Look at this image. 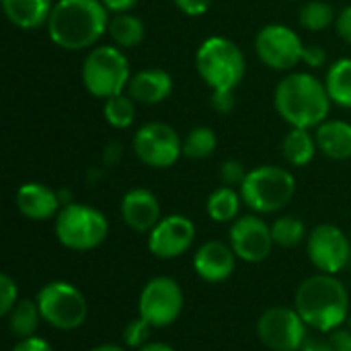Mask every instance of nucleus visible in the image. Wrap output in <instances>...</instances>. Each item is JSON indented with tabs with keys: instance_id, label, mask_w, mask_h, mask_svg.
<instances>
[{
	"instance_id": "obj_1",
	"label": "nucleus",
	"mask_w": 351,
	"mask_h": 351,
	"mask_svg": "<svg viewBox=\"0 0 351 351\" xmlns=\"http://www.w3.org/2000/svg\"><path fill=\"white\" fill-rule=\"evenodd\" d=\"M111 12L101 0H56L47 19V35L53 45L66 51L97 47L107 35Z\"/></svg>"
},
{
	"instance_id": "obj_2",
	"label": "nucleus",
	"mask_w": 351,
	"mask_h": 351,
	"mask_svg": "<svg viewBox=\"0 0 351 351\" xmlns=\"http://www.w3.org/2000/svg\"><path fill=\"white\" fill-rule=\"evenodd\" d=\"M331 105L325 82L308 72H290L274 90V107L290 128L317 130L329 119Z\"/></svg>"
},
{
	"instance_id": "obj_3",
	"label": "nucleus",
	"mask_w": 351,
	"mask_h": 351,
	"mask_svg": "<svg viewBox=\"0 0 351 351\" xmlns=\"http://www.w3.org/2000/svg\"><path fill=\"white\" fill-rule=\"evenodd\" d=\"M294 308L308 325V329L319 333H333L348 321L350 296L346 286L335 276L317 274L298 286Z\"/></svg>"
},
{
	"instance_id": "obj_4",
	"label": "nucleus",
	"mask_w": 351,
	"mask_h": 351,
	"mask_svg": "<svg viewBox=\"0 0 351 351\" xmlns=\"http://www.w3.org/2000/svg\"><path fill=\"white\" fill-rule=\"evenodd\" d=\"M195 70L212 90H237L245 78L247 64L243 49L232 39L214 35L197 47Z\"/></svg>"
},
{
	"instance_id": "obj_5",
	"label": "nucleus",
	"mask_w": 351,
	"mask_h": 351,
	"mask_svg": "<svg viewBox=\"0 0 351 351\" xmlns=\"http://www.w3.org/2000/svg\"><path fill=\"white\" fill-rule=\"evenodd\" d=\"M239 191L243 204L251 212L276 214L292 202L296 193V179L284 167L261 165L247 173Z\"/></svg>"
},
{
	"instance_id": "obj_6",
	"label": "nucleus",
	"mask_w": 351,
	"mask_h": 351,
	"mask_svg": "<svg viewBox=\"0 0 351 351\" xmlns=\"http://www.w3.org/2000/svg\"><path fill=\"white\" fill-rule=\"evenodd\" d=\"M80 78L88 95L97 99H109L128 90L132 70L121 47L97 45L88 49L82 62Z\"/></svg>"
},
{
	"instance_id": "obj_7",
	"label": "nucleus",
	"mask_w": 351,
	"mask_h": 351,
	"mask_svg": "<svg viewBox=\"0 0 351 351\" xmlns=\"http://www.w3.org/2000/svg\"><path fill=\"white\" fill-rule=\"evenodd\" d=\"M56 239L70 251H93L109 234L105 214L86 204H68L56 216Z\"/></svg>"
},
{
	"instance_id": "obj_8",
	"label": "nucleus",
	"mask_w": 351,
	"mask_h": 351,
	"mask_svg": "<svg viewBox=\"0 0 351 351\" xmlns=\"http://www.w3.org/2000/svg\"><path fill=\"white\" fill-rule=\"evenodd\" d=\"M41 319L60 331H74L82 327L88 315L84 294L68 282L45 284L35 298Z\"/></svg>"
},
{
	"instance_id": "obj_9",
	"label": "nucleus",
	"mask_w": 351,
	"mask_h": 351,
	"mask_svg": "<svg viewBox=\"0 0 351 351\" xmlns=\"http://www.w3.org/2000/svg\"><path fill=\"white\" fill-rule=\"evenodd\" d=\"M132 148L142 165L150 169H169L181 158L183 140L173 125L165 121H148L134 134Z\"/></svg>"
},
{
	"instance_id": "obj_10",
	"label": "nucleus",
	"mask_w": 351,
	"mask_h": 351,
	"mask_svg": "<svg viewBox=\"0 0 351 351\" xmlns=\"http://www.w3.org/2000/svg\"><path fill=\"white\" fill-rule=\"evenodd\" d=\"M304 43L300 35L282 23H269L255 35L257 58L276 72H290L302 62Z\"/></svg>"
},
{
	"instance_id": "obj_11",
	"label": "nucleus",
	"mask_w": 351,
	"mask_h": 351,
	"mask_svg": "<svg viewBox=\"0 0 351 351\" xmlns=\"http://www.w3.org/2000/svg\"><path fill=\"white\" fill-rule=\"evenodd\" d=\"M183 304V290L173 278H152L140 292L138 317H142L150 327L162 329L173 325L181 317Z\"/></svg>"
},
{
	"instance_id": "obj_12",
	"label": "nucleus",
	"mask_w": 351,
	"mask_h": 351,
	"mask_svg": "<svg viewBox=\"0 0 351 351\" xmlns=\"http://www.w3.org/2000/svg\"><path fill=\"white\" fill-rule=\"evenodd\" d=\"M306 329L298 311L288 306H271L257 321L261 343L274 351H298L306 341Z\"/></svg>"
},
{
	"instance_id": "obj_13",
	"label": "nucleus",
	"mask_w": 351,
	"mask_h": 351,
	"mask_svg": "<svg viewBox=\"0 0 351 351\" xmlns=\"http://www.w3.org/2000/svg\"><path fill=\"white\" fill-rule=\"evenodd\" d=\"M306 253L311 263L321 271L335 276L350 261L351 247L346 232L335 224H319L306 239Z\"/></svg>"
},
{
	"instance_id": "obj_14",
	"label": "nucleus",
	"mask_w": 351,
	"mask_h": 351,
	"mask_svg": "<svg viewBox=\"0 0 351 351\" xmlns=\"http://www.w3.org/2000/svg\"><path fill=\"white\" fill-rule=\"evenodd\" d=\"M230 247L237 255V259H243L247 263H261L271 255L274 249V237L271 226L263 222L257 214L239 216L228 232Z\"/></svg>"
},
{
	"instance_id": "obj_15",
	"label": "nucleus",
	"mask_w": 351,
	"mask_h": 351,
	"mask_svg": "<svg viewBox=\"0 0 351 351\" xmlns=\"http://www.w3.org/2000/svg\"><path fill=\"white\" fill-rule=\"evenodd\" d=\"M195 241V224L181 214L160 218L148 232V249L158 259H177L185 255Z\"/></svg>"
},
{
	"instance_id": "obj_16",
	"label": "nucleus",
	"mask_w": 351,
	"mask_h": 351,
	"mask_svg": "<svg viewBox=\"0 0 351 351\" xmlns=\"http://www.w3.org/2000/svg\"><path fill=\"white\" fill-rule=\"evenodd\" d=\"M234 261H237V255L230 245L222 241H208L195 251L193 269L204 282L220 284L232 276Z\"/></svg>"
},
{
	"instance_id": "obj_17",
	"label": "nucleus",
	"mask_w": 351,
	"mask_h": 351,
	"mask_svg": "<svg viewBox=\"0 0 351 351\" xmlns=\"http://www.w3.org/2000/svg\"><path fill=\"white\" fill-rule=\"evenodd\" d=\"M121 220L136 232H150L160 222V204L150 189L134 187L121 197Z\"/></svg>"
},
{
	"instance_id": "obj_18",
	"label": "nucleus",
	"mask_w": 351,
	"mask_h": 351,
	"mask_svg": "<svg viewBox=\"0 0 351 351\" xmlns=\"http://www.w3.org/2000/svg\"><path fill=\"white\" fill-rule=\"evenodd\" d=\"M14 202H16L19 212L25 218L35 220V222H43V220H49V218H56L58 212L62 210L58 191H53L51 187H47L43 183H37V181L23 183L16 189Z\"/></svg>"
},
{
	"instance_id": "obj_19",
	"label": "nucleus",
	"mask_w": 351,
	"mask_h": 351,
	"mask_svg": "<svg viewBox=\"0 0 351 351\" xmlns=\"http://www.w3.org/2000/svg\"><path fill=\"white\" fill-rule=\"evenodd\" d=\"M136 103L158 105L167 101L173 93V78L162 68H144L132 74V80L125 90Z\"/></svg>"
},
{
	"instance_id": "obj_20",
	"label": "nucleus",
	"mask_w": 351,
	"mask_h": 351,
	"mask_svg": "<svg viewBox=\"0 0 351 351\" xmlns=\"http://www.w3.org/2000/svg\"><path fill=\"white\" fill-rule=\"evenodd\" d=\"M319 152L331 160L351 158V123L343 119H325L315 130Z\"/></svg>"
},
{
	"instance_id": "obj_21",
	"label": "nucleus",
	"mask_w": 351,
	"mask_h": 351,
	"mask_svg": "<svg viewBox=\"0 0 351 351\" xmlns=\"http://www.w3.org/2000/svg\"><path fill=\"white\" fill-rule=\"evenodd\" d=\"M53 4V0H2V10L14 27L31 31L47 25Z\"/></svg>"
},
{
	"instance_id": "obj_22",
	"label": "nucleus",
	"mask_w": 351,
	"mask_h": 351,
	"mask_svg": "<svg viewBox=\"0 0 351 351\" xmlns=\"http://www.w3.org/2000/svg\"><path fill=\"white\" fill-rule=\"evenodd\" d=\"M317 150L319 146L315 134L304 128H290V132L282 140V156L296 169L311 165Z\"/></svg>"
},
{
	"instance_id": "obj_23",
	"label": "nucleus",
	"mask_w": 351,
	"mask_h": 351,
	"mask_svg": "<svg viewBox=\"0 0 351 351\" xmlns=\"http://www.w3.org/2000/svg\"><path fill=\"white\" fill-rule=\"evenodd\" d=\"M107 35L117 47L132 49L144 41L146 27L140 16H136L132 12H117V14H111V19H109Z\"/></svg>"
},
{
	"instance_id": "obj_24",
	"label": "nucleus",
	"mask_w": 351,
	"mask_h": 351,
	"mask_svg": "<svg viewBox=\"0 0 351 351\" xmlns=\"http://www.w3.org/2000/svg\"><path fill=\"white\" fill-rule=\"evenodd\" d=\"M325 88L333 105L351 109V58L335 60L325 74Z\"/></svg>"
},
{
	"instance_id": "obj_25",
	"label": "nucleus",
	"mask_w": 351,
	"mask_h": 351,
	"mask_svg": "<svg viewBox=\"0 0 351 351\" xmlns=\"http://www.w3.org/2000/svg\"><path fill=\"white\" fill-rule=\"evenodd\" d=\"M241 204H243L241 191H237L234 187L222 185L208 195L206 212H208L210 220H214V222H220V224L234 222L239 218Z\"/></svg>"
},
{
	"instance_id": "obj_26",
	"label": "nucleus",
	"mask_w": 351,
	"mask_h": 351,
	"mask_svg": "<svg viewBox=\"0 0 351 351\" xmlns=\"http://www.w3.org/2000/svg\"><path fill=\"white\" fill-rule=\"evenodd\" d=\"M6 319H8L10 333L14 337H19V339L33 337L37 327H39V321H43L41 313H39V306L33 300H19L12 306V311L6 315Z\"/></svg>"
},
{
	"instance_id": "obj_27",
	"label": "nucleus",
	"mask_w": 351,
	"mask_h": 351,
	"mask_svg": "<svg viewBox=\"0 0 351 351\" xmlns=\"http://www.w3.org/2000/svg\"><path fill=\"white\" fill-rule=\"evenodd\" d=\"M218 146V138L212 128L208 125H197L187 132L183 138V156L189 160H204L214 154Z\"/></svg>"
},
{
	"instance_id": "obj_28",
	"label": "nucleus",
	"mask_w": 351,
	"mask_h": 351,
	"mask_svg": "<svg viewBox=\"0 0 351 351\" xmlns=\"http://www.w3.org/2000/svg\"><path fill=\"white\" fill-rule=\"evenodd\" d=\"M103 115L111 128L128 130L136 119V101L128 93H119L115 97H109V99H105Z\"/></svg>"
},
{
	"instance_id": "obj_29",
	"label": "nucleus",
	"mask_w": 351,
	"mask_h": 351,
	"mask_svg": "<svg viewBox=\"0 0 351 351\" xmlns=\"http://www.w3.org/2000/svg\"><path fill=\"white\" fill-rule=\"evenodd\" d=\"M337 14L331 4L323 0H308L300 6L298 23L306 31H325L331 23H335Z\"/></svg>"
},
{
	"instance_id": "obj_30",
	"label": "nucleus",
	"mask_w": 351,
	"mask_h": 351,
	"mask_svg": "<svg viewBox=\"0 0 351 351\" xmlns=\"http://www.w3.org/2000/svg\"><path fill=\"white\" fill-rule=\"evenodd\" d=\"M271 237L276 245L290 249V247L300 245L306 239V226L296 216H280L271 224Z\"/></svg>"
},
{
	"instance_id": "obj_31",
	"label": "nucleus",
	"mask_w": 351,
	"mask_h": 351,
	"mask_svg": "<svg viewBox=\"0 0 351 351\" xmlns=\"http://www.w3.org/2000/svg\"><path fill=\"white\" fill-rule=\"evenodd\" d=\"M150 329L152 327L142 317L132 319L123 329V343L128 348H136V350L144 348L146 343H150Z\"/></svg>"
},
{
	"instance_id": "obj_32",
	"label": "nucleus",
	"mask_w": 351,
	"mask_h": 351,
	"mask_svg": "<svg viewBox=\"0 0 351 351\" xmlns=\"http://www.w3.org/2000/svg\"><path fill=\"white\" fill-rule=\"evenodd\" d=\"M16 296H19L16 282L8 274H2L0 276V315L2 317H6L12 311V306L19 302Z\"/></svg>"
},
{
	"instance_id": "obj_33",
	"label": "nucleus",
	"mask_w": 351,
	"mask_h": 351,
	"mask_svg": "<svg viewBox=\"0 0 351 351\" xmlns=\"http://www.w3.org/2000/svg\"><path fill=\"white\" fill-rule=\"evenodd\" d=\"M247 173L249 171H245V167H243L241 160H226L220 167V179L228 187H237V185L241 187L243 181H245V177H247Z\"/></svg>"
},
{
	"instance_id": "obj_34",
	"label": "nucleus",
	"mask_w": 351,
	"mask_h": 351,
	"mask_svg": "<svg viewBox=\"0 0 351 351\" xmlns=\"http://www.w3.org/2000/svg\"><path fill=\"white\" fill-rule=\"evenodd\" d=\"M234 90H212L210 95V107L220 113V115H226L234 109Z\"/></svg>"
},
{
	"instance_id": "obj_35",
	"label": "nucleus",
	"mask_w": 351,
	"mask_h": 351,
	"mask_svg": "<svg viewBox=\"0 0 351 351\" xmlns=\"http://www.w3.org/2000/svg\"><path fill=\"white\" fill-rule=\"evenodd\" d=\"M302 64H306L308 68L317 70V68H323L327 64V51L323 45H317V43H308L304 45V51H302Z\"/></svg>"
},
{
	"instance_id": "obj_36",
	"label": "nucleus",
	"mask_w": 351,
	"mask_h": 351,
	"mask_svg": "<svg viewBox=\"0 0 351 351\" xmlns=\"http://www.w3.org/2000/svg\"><path fill=\"white\" fill-rule=\"evenodd\" d=\"M175 6L187 16H204L210 12L214 0H173Z\"/></svg>"
},
{
	"instance_id": "obj_37",
	"label": "nucleus",
	"mask_w": 351,
	"mask_h": 351,
	"mask_svg": "<svg viewBox=\"0 0 351 351\" xmlns=\"http://www.w3.org/2000/svg\"><path fill=\"white\" fill-rule=\"evenodd\" d=\"M335 29H337V35L351 45V4L341 8V12L337 14L335 19Z\"/></svg>"
},
{
	"instance_id": "obj_38",
	"label": "nucleus",
	"mask_w": 351,
	"mask_h": 351,
	"mask_svg": "<svg viewBox=\"0 0 351 351\" xmlns=\"http://www.w3.org/2000/svg\"><path fill=\"white\" fill-rule=\"evenodd\" d=\"M10 351H53L51 350V346L45 341V339H41V337H27V339H19L16 343H14V348Z\"/></svg>"
},
{
	"instance_id": "obj_39",
	"label": "nucleus",
	"mask_w": 351,
	"mask_h": 351,
	"mask_svg": "<svg viewBox=\"0 0 351 351\" xmlns=\"http://www.w3.org/2000/svg\"><path fill=\"white\" fill-rule=\"evenodd\" d=\"M329 346H331V351H351V331L335 329L329 335Z\"/></svg>"
},
{
	"instance_id": "obj_40",
	"label": "nucleus",
	"mask_w": 351,
	"mask_h": 351,
	"mask_svg": "<svg viewBox=\"0 0 351 351\" xmlns=\"http://www.w3.org/2000/svg\"><path fill=\"white\" fill-rule=\"evenodd\" d=\"M105 4V8L111 12V14H117V12H132V8L138 4V0H101Z\"/></svg>"
},
{
	"instance_id": "obj_41",
	"label": "nucleus",
	"mask_w": 351,
	"mask_h": 351,
	"mask_svg": "<svg viewBox=\"0 0 351 351\" xmlns=\"http://www.w3.org/2000/svg\"><path fill=\"white\" fill-rule=\"evenodd\" d=\"M300 351H331V346H329V339L323 341V339H308L306 337V341L300 348Z\"/></svg>"
},
{
	"instance_id": "obj_42",
	"label": "nucleus",
	"mask_w": 351,
	"mask_h": 351,
	"mask_svg": "<svg viewBox=\"0 0 351 351\" xmlns=\"http://www.w3.org/2000/svg\"><path fill=\"white\" fill-rule=\"evenodd\" d=\"M138 351H175L169 343H162V341H150L146 343L144 348H140Z\"/></svg>"
},
{
	"instance_id": "obj_43",
	"label": "nucleus",
	"mask_w": 351,
	"mask_h": 351,
	"mask_svg": "<svg viewBox=\"0 0 351 351\" xmlns=\"http://www.w3.org/2000/svg\"><path fill=\"white\" fill-rule=\"evenodd\" d=\"M90 351H125V350H123V348H119V346H115V343H103V346L93 348Z\"/></svg>"
},
{
	"instance_id": "obj_44",
	"label": "nucleus",
	"mask_w": 351,
	"mask_h": 351,
	"mask_svg": "<svg viewBox=\"0 0 351 351\" xmlns=\"http://www.w3.org/2000/svg\"><path fill=\"white\" fill-rule=\"evenodd\" d=\"M350 331H351V319H350Z\"/></svg>"
},
{
	"instance_id": "obj_45",
	"label": "nucleus",
	"mask_w": 351,
	"mask_h": 351,
	"mask_svg": "<svg viewBox=\"0 0 351 351\" xmlns=\"http://www.w3.org/2000/svg\"><path fill=\"white\" fill-rule=\"evenodd\" d=\"M286 2H294V0H286Z\"/></svg>"
}]
</instances>
